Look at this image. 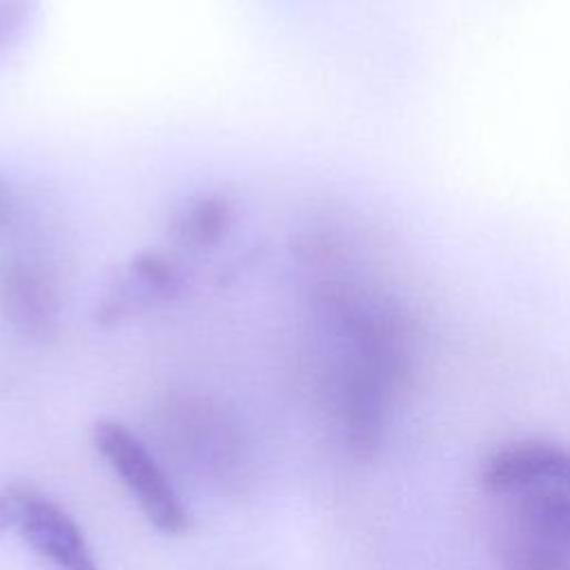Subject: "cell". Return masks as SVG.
Segmentation results:
<instances>
[{"label":"cell","mask_w":570,"mask_h":570,"mask_svg":"<svg viewBox=\"0 0 570 570\" xmlns=\"http://www.w3.org/2000/svg\"><path fill=\"white\" fill-rule=\"evenodd\" d=\"M91 441L151 525L165 534L189 530V512L136 434L116 421H98L91 428Z\"/></svg>","instance_id":"obj_2"},{"label":"cell","mask_w":570,"mask_h":570,"mask_svg":"<svg viewBox=\"0 0 570 570\" xmlns=\"http://www.w3.org/2000/svg\"><path fill=\"white\" fill-rule=\"evenodd\" d=\"M60 289L51 272L36 258L11 254L0 258V316L18 334L47 338L60 321Z\"/></svg>","instance_id":"obj_5"},{"label":"cell","mask_w":570,"mask_h":570,"mask_svg":"<svg viewBox=\"0 0 570 570\" xmlns=\"http://www.w3.org/2000/svg\"><path fill=\"white\" fill-rule=\"evenodd\" d=\"M36 7V0H0V58L24 38Z\"/></svg>","instance_id":"obj_8"},{"label":"cell","mask_w":570,"mask_h":570,"mask_svg":"<svg viewBox=\"0 0 570 570\" xmlns=\"http://www.w3.org/2000/svg\"><path fill=\"white\" fill-rule=\"evenodd\" d=\"M18 216V196L9 178L0 171V234L7 232Z\"/></svg>","instance_id":"obj_9"},{"label":"cell","mask_w":570,"mask_h":570,"mask_svg":"<svg viewBox=\"0 0 570 570\" xmlns=\"http://www.w3.org/2000/svg\"><path fill=\"white\" fill-rule=\"evenodd\" d=\"M234 205L218 191H203L178 203L167 223L171 240L185 249L203 252L216 247L232 229Z\"/></svg>","instance_id":"obj_6"},{"label":"cell","mask_w":570,"mask_h":570,"mask_svg":"<svg viewBox=\"0 0 570 570\" xmlns=\"http://www.w3.org/2000/svg\"><path fill=\"white\" fill-rule=\"evenodd\" d=\"M0 532L18 537L56 570H100L73 517L33 490L0 492Z\"/></svg>","instance_id":"obj_3"},{"label":"cell","mask_w":570,"mask_h":570,"mask_svg":"<svg viewBox=\"0 0 570 570\" xmlns=\"http://www.w3.org/2000/svg\"><path fill=\"white\" fill-rule=\"evenodd\" d=\"M494 561L497 570H570V546L499 521Z\"/></svg>","instance_id":"obj_7"},{"label":"cell","mask_w":570,"mask_h":570,"mask_svg":"<svg viewBox=\"0 0 570 570\" xmlns=\"http://www.w3.org/2000/svg\"><path fill=\"white\" fill-rule=\"evenodd\" d=\"M481 485L499 503L503 523L570 546V448L505 445L485 461Z\"/></svg>","instance_id":"obj_1"},{"label":"cell","mask_w":570,"mask_h":570,"mask_svg":"<svg viewBox=\"0 0 570 570\" xmlns=\"http://www.w3.org/2000/svg\"><path fill=\"white\" fill-rule=\"evenodd\" d=\"M183 287L185 269L176 256L142 252L118 265L109 276L96 316L102 325H116L174 301Z\"/></svg>","instance_id":"obj_4"}]
</instances>
